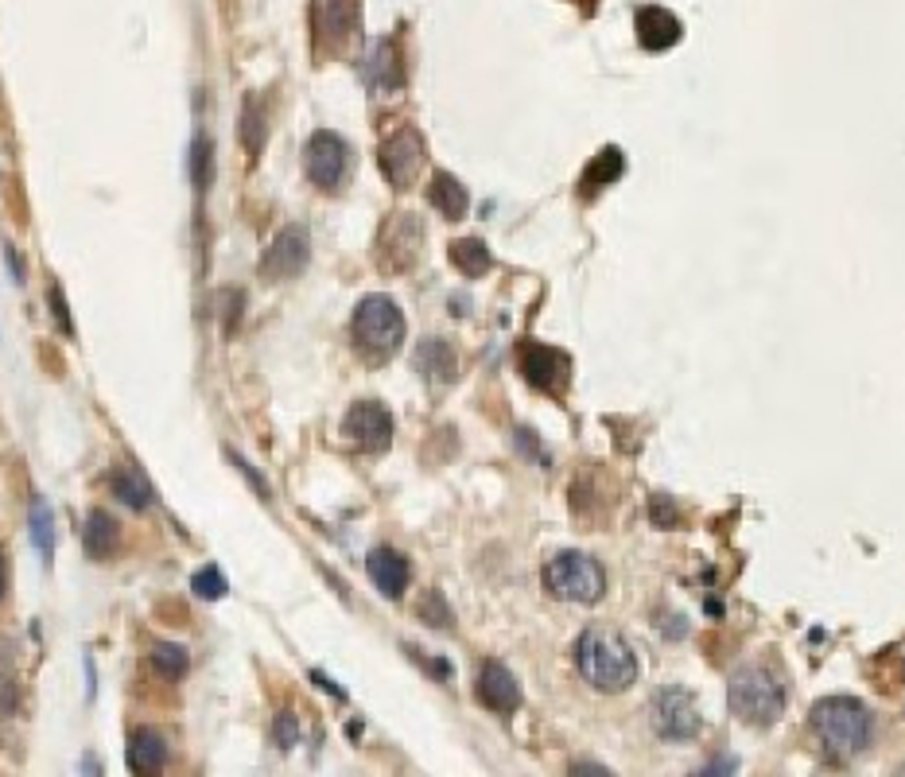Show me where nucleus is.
I'll return each instance as SVG.
<instances>
[{"mask_svg":"<svg viewBox=\"0 0 905 777\" xmlns=\"http://www.w3.org/2000/svg\"><path fill=\"white\" fill-rule=\"evenodd\" d=\"M307 257H311V245H307L304 226H284L277 233V241L268 245L265 260H260V277L268 280H292L304 272Z\"/></svg>","mask_w":905,"mask_h":777,"instance_id":"13","label":"nucleus"},{"mask_svg":"<svg viewBox=\"0 0 905 777\" xmlns=\"http://www.w3.org/2000/svg\"><path fill=\"white\" fill-rule=\"evenodd\" d=\"M358 0H311V24H315V47L319 51H346L358 36Z\"/></svg>","mask_w":905,"mask_h":777,"instance_id":"8","label":"nucleus"},{"mask_svg":"<svg viewBox=\"0 0 905 777\" xmlns=\"http://www.w3.org/2000/svg\"><path fill=\"white\" fill-rule=\"evenodd\" d=\"M366 82L378 86V90H397L405 82V71H400V55L393 39H378L370 47V59H366Z\"/></svg>","mask_w":905,"mask_h":777,"instance_id":"19","label":"nucleus"},{"mask_svg":"<svg viewBox=\"0 0 905 777\" xmlns=\"http://www.w3.org/2000/svg\"><path fill=\"white\" fill-rule=\"evenodd\" d=\"M416 370L424 373V381H432V385H447L459 373V361H455V351L444 339H424L416 346Z\"/></svg>","mask_w":905,"mask_h":777,"instance_id":"18","label":"nucleus"},{"mask_svg":"<svg viewBox=\"0 0 905 777\" xmlns=\"http://www.w3.org/2000/svg\"><path fill=\"white\" fill-rule=\"evenodd\" d=\"M680 20L673 16V12L657 9V4H649V9L638 12V39L646 51H665V47H673L676 39H680Z\"/></svg>","mask_w":905,"mask_h":777,"instance_id":"17","label":"nucleus"},{"mask_svg":"<svg viewBox=\"0 0 905 777\" xmlns=\"http://www.w3.org/2000/svg\"><path fill=\"white\" fill-rule=\"evenodd\" d=\"M191 591L199 595V599H222V595L230 591V587H226V575L211 564V568H199V572H194Z\"/></svg>","mask_w":905,"mask_h":777,"instance_id":"28","label":"nucleus"},{"mask_svg":"<svg viewBox=\"0 0 905 777\" xmlns=\"http://www.w3.org/2000/svg\"><path fill=\"white\" fill-rule=\"evenodd\" d=\"M28 533H31V545L39 548V560L51 564V560H55V518H51V506H47L43 498L31 501Z\"/></svg>","mask_w":905,"mask_h":777,"instance_id":"23","label":"nucleus"},{"mask_svg":"<svg viewBox=\"0 0 905 777\" xmlns=\"http://www.w3.org/2000/svg\"><path fill=\"white\" fill-rule=\"evenodd\" d=\"M211 179H214V144H211V137H194V144H191V183H194V191L203 194L206 187H211Z\"/></svg>","mask_w":905,"mask_h":777,"instance_id":"27","label":"nucleus"},{"mask_svg":"<svg viewBox=\"0 0 905 777\" xmlns=\"http://www.w3.org/2000/svg\"><path fill=\"white\" fill-rule=\"evenodd\" d=\"M583 4H587V0H583Z\"/></svg>","mask_w":905,"mask_h":777,"instance_id":"34","label":"nucleus"},{"mask_svg":"<svg viewBox=\"0 0 905 777\" xmlns=\"http://www.w3.org/2000/svg\"><path fill=\"white\" fill-rule=\"evenodd\" d=\"M727 703H730V712L739 715L742 723L769 727V723H777L781 715H786V703H789L786 680H781L774 668L747 665V668H739V673L730 676Z\"/></svg>","mask_w":905,"mask_h":777,"instance_id":"3","label":"nucleus"},{"mask_svg":"<svg viewBox=\"0 0 905 777\" xmlns=\"http://www.w3.org/2000/svg\"><path fill=\"white\" fill-rule=\"evenodd\" d=\"M265 120H268V113L257 98H245V102H241V144H245L250 156H260V149H265V132H268Z\"/></svg>","mask_w":905,"mask_h":777,"instance_id":"24","label":"nucleus"},{"mask_svg":"<svg viewBox=\"0 0 905 777\" xmlns=\"http://www.w3.org/2000/svg\"><path fill=\"white\" fill-rule=\"evenodd\" d=\"M230 463H233V467H238V471H241V474H245V479H250V482H253V491H257V494H260V498H265V501H268V486H265V479H260V474H257V471H253V463H245V459H241V455H238V451H230Z\"/></svg>","mask_w":905,"mask_h":777,"instance_id":"31","label":"nucleus"},{"mask_svg":"<svg viewBox=\"0 0 905 777\" xmlns=\"http://www.w3.org/2000/svg\"><path fill=\"white\" fill-rule=\"evenodd\" d=\"M51 307H55V323L63 327V334H75V323H71V315H66V300L59 288H51Z\"/></svg>","mask_w":905,"mask_h":777,"instance_id":"32","label":"nucleus"},{"mask_svg":"<svg viewBox=\"0 0 905 777\" xmlns=\"http://www.w3.org/2000/svg\"><path fill=\"white\" fill-rule=\"evenodd\" d=\"M575 665H579L583 680L599 692H626L638 676V653L619 629L591 626L575 641Z\"/></svg>","mask_w":905,"mask_h":777,"instance_id":"1","label":"nucleus"},{"mask_svg":"<svg viewBox=\"0 0 905 777\" xmlns=\"http://www.w3.org/2000/svg\"><path fill=\"white\" fill-rule=\"evenodd\" d=\"M649 719H653V731L668 742H688L700 735L703 719H700V703L684 688H665L657 692L649 703Z\"/></svg>","mask_w":905,"mask_h":777,"instance_id":"6","label":"nucleus"},{"mask_svg":"<svg viewBox=\"0 0 905 777\" xmlns=\"http://www.w3.org/2000/svg\"><path fill=\"white\" fill-rule=\"evenodd\" d=\"M420 241H424V230L416 222V214H393L378 241L381 269H388V272L408 269L416 260V253H420Z\"/></svg>","mask_w":905,"mask_h":777,"instance_id":"11","label":"nucleus"},{"mask_svg":"<svg viewBox=\"0 0 905 777\" xmlns=\"http://www.w3.org/2000/svg\"><path fill=\"white\" fill-rule=\"evenodd\" d=\"M599 160H602V167L595 164L591 171H587V179H583V187H587V191H591L595 179H599V183H610L614 176H622V156H619V149H607Z\"/></svg>","mask_w":905,"mask_h":777,"instance_id":"29","label":"nucleus"},{"mask_svg":"<svg viewBox=\"0 0 905 777\" xmlns=\"http://www.w3.org/2000/svg\"><path fill=\"white\" fill-rule=\"evenodd\" d=\"M451 260L462 277H486L490 272V250L479 238H462L451 245Z\"/></svg>","mask_w":905,"mask_h":777,"instance_id":"25","label":"nucleus"},{"mask_svg":"<svg viewBox=\"0 0 905 777\" xmlns=\"http://www.w3.org/2000/svg\"><path fill=\"white\" fill-rule=\"evenodd\" d=\"M354 343L370 361H385L400 351L405 343V315H400L397 300L388 296H366L354 311Z\"/></svg>","mask_w":905,"mask_h":777,"instance_id":"4","label":"nucleus"},{"mask_svg":"<svg viewBox=\"0 0 905 777\" xmlns=\"http://www.w3.org/2000/svg\"><path fill=\"white\" fill-rule=\"evenodd\" d=\"M813 731L820 747L836 759H855L875 739V719H870L867 703L851 700V696H828L813 708Z\"/></svg>","mask_w":905,"mask_h":777,"instance_id":"2","label":"nucleus"},{"mask_svg":"<svg viewBox=\"0 0 905 777\" xmlns=\"http://www.w3.org/2000/svg\"><path fill=\"white\" fill-rule=\"evenodd\" d=\"M545 587L564 602H599L607 575L587 552H556L545 564Z\"/></svg>","mask_w":905,"mask_h":777,"instance_id":"5","label":"nucleus"},{"mask_svg":"<svg viewBox=\"0 0 905 777\" xmlns=\"http://www.w3.org/2000/svg\"><path fill=\"white\" fill-rule=\"evenodd\" d=\"M132 774H160L167 766V742L164 735H156L152 727H140L129 735V750H125Z\"/></svg>","mask_w":905,"mask_h":777,"instance_id":"16","label":"nucleus"},{"mask_svg":"<svg viewBox=\"0 0 905 777\" xmlns=\"http://www.w3.org/2000/svg\"><path fill=\"white\" fill-rule=\"evenodd\" d=\"M479 700L498 715H509L521 708V688L501 661H486L479 673Z\"/></svg>","mask_w":905,"mask_h":777,"instance_id":"14","label":"nucleus"},{"mask_svg":"<svg viewBox=\"0 0 905 777\" xmlns=\"http://www.w3.org/2000/svg\"><path fill=\"white\" fill-rule=\"evenodd\" d=\"M304 164H307V179H311L319 191H339L346 171H350V144L331 129L311 132L304 149Z\"/></svg>","mask_w":905,"mask_h":777,"instance_id":"7","label":"nucleus"},{"mask_svg":"<svg viewBox=\"0 0 905 777\" xmlns=\"http://www.w3.org/2000/svg\"><path fill=\"white\" fill-rule=\"evenodd\" d=\"M110 491L117 494L120 501L129 509H149L152 501H156V491H152V482L140 474V467L132 463H117L110 471Z\"/></svg>","mask_w":905,"mask_h":777,"instance_id":"21","label":"nucleus"},{"mask_svg":"<svg viewBox=\"0 0 905 777\" xmlns=\"http://www.w3.org/2000/svg\"><path fill=\"white\" fill-rule=\"evenodd\" d=\"M428 199H432V206L444 214L447 222H459L462 214H467V206H471V194H467V187H462L455 176H447V171H439V176L432 179V187H428Z\"/></svg>","mask_w":905,"mask_h":777,"instance_id":"22","label":"nucleus"},{"mask_svg":"<svg viewBox=\"0 0 905 777\" xmlns=\"http://www.w3.org/2000/svg\"><path fill=\"white\" fill-rule=\"evenodd\" d=\"M518 361L528 385H536L540 393H552V397H560L568 389V381H572V358L545 343H521Z\"/></svg>","mask_w":905,"mask_h":777,"instance_id":"9","label":"nucleus"},{"mask_svg":"<svg viewBox=\"0 0 905 777\" xmlns=\"http://www.w3.org/2000/svg\"><path fill=\"white\" fill-rule=\"evenodd\" d=\"M342 435L354 440L358 447H366V451H385L388 440H393V417L378 400H358L346 412V420H342Z\"/></svg>","mask_w":905,"mask_h":777,"instance_id":"12","label":"nucleus"},{"mask_svg":"<svg viewBox=\"0 0 905 777\" xmlns=\"http://www.w3.org/2000/svg\"><path fill=\"white\" fill-rule=\"evenodd\" d=\"M420 167H424V140H420L416 129L405 125V129H397L381 144V171H385V179L397 191H405L420 176Z\"/></svg>","mask_w":905,"mask_h":777,"instance_id":"10","label":"nucleus"},{"mask_svg":"<svg viewBox=\"0 0 905 777\" xmlns=\"http://www.w3.org/2000/svg\"><path fill=\"white\" fill-rule=\"evenodd\" d=\"M152 668H156L164 680H179V676L187 673V665H191V658H187V649L176 646V641H156L149 653Z\"/></svg>","mask_w":905,"mask_h":777,"instance_id":"26","label":"nucleus"},{"mask_svg":"<svg viewBox=\"0 0 905 777\" xmlns=\"http://www.w3.org/2000/svg\"><path fill=\"white\" fill-rule=\"evenodd\" d=\"M299 742V723L292 712H280L277 715V747L280 750H292Z\"/></svg>","mask_w":905,"mask_h":777,"instance_id":"30","label":"nucleus"},{"mask_svg":"<svg viewBox=\"0 0 905 777\" xmlns=\"http://www.w3.org/2000/svg\"><path fill=\"white\" fill-rule=\"evenodd\" d=\"M120 548V525L110 509H90L86 518V552L90 560H113V552Z\"/></svg>","mask_w":905,"mask_h":777,"instance_id":"20","label":"nucleus"},{"mask_svg":"<svg viewBox=\"0 0 905 777\" xmlns=\"http://www.w3.org/2000/svg\"><path fill=\"white\" fill-rule=\"evenodd\" d=\"M9 591V568H4V556H0V599Z\"/></svg>","mask_w":905,"mask_h":777,"instance_id":"33","label":"nucleus"},{"mask_svg":"<svg viewBox=\"0 0 905 777\" xmlns=\"http://www.w3.org/2000/svg\"><path fill=\"white\" fill-rule=\"evenodd\" d=\"M366 568H370V579L373 587H378L385 599H400L408 587V560L397 552V548H373L370 560H366Z\"/></svg>","mask_w":905,"mask_h":777,"instance_id":"15","label":"nucleus"}]
</instances>
